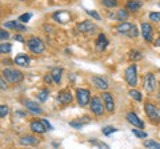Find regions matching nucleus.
Wrapping results in <instances>:
<instances>
[{
	"instance_id": "aec40b11",
	"label": "nucleus",
	"mask_w": 160,
	"mask_h": 149,
	"mask_svg": "<svg viewBox=\"0 0 160 149\" xmlns=\"http://www.w3.org/2000/svg\"><path fill=\"white\" fill-rule=\"evenodd\" d=\"M6 28H8V29H18V31H27V28L23 26V24H20L19 23V20L16 22V20H12V22H7V23H4L3 24Z\"/></svg>"
},
{
	"instance_id": "2f4dec72",
	"label": "nucleus",
	"mask_w": 160,
	"mask_h": 149,
	"mask_svg": "<svg viewBox=\"0 0 160 149\" xmlns=\"http://www.w3.org/2000/svg\"><path fill=\"white\" fill-rule=\"evenodd\" d=\"M132 133L135 136H136L138 138H146L147 137V133L146 132H143V131H140V129H132Z\"/></svg>"
},
{
	"instance_id": "dca6fc26",
	"label": "nucleus",
	"mask_w": 160,
	"mask_h": 149,
	"mask_svg": "<svg viewBox=\"0 0 160 149\" xmlns=\"http://www.w3.org/2000/svg\"><path fill=\"white\" fill-rule=\"evenodd\" d=\"M31 131L33 133H39V135H42V133H44L47 131L46 125L43 124V121H39V120H33L31 123Z\"/></svg>"
},
{
	"instance_id": "a18cd8bd",
	"label": "nucleus",
	"mask_w": 160,
	"mask_h": 149,
	"mask_svg": "<svg viewBox=\"0 0 160 149\" xmlns=\"http://www.w3.org/2000/svg\"><path fill=\"white\" fill-rule=\"evenodd\" d=\"M155 46H158V47H160V35H159V37L156 39V41H155Z\"/></svg>"
},
{
	"instance_id": "1a4fd4ad",
	"label": "nucleus",
	"mask_w": 160,
	"mask_h": 149,
	"mask_svg": "<svg viewBox=\"0 0 160 149\" xmlns=\"http://www.w3.org/2000/svg\"><path fill=\"white\" fill-rule=\"evenodd\" d=\"M144 88H146V91H148V92L155 91V88H156V79H155L153 73L149 72L144 76Z\"/></svg>"
},
{
	"instance_id": "5701e85b",
	"label": "nucleus",
	"mask_w": 160,
	"mask_h": 149,
	"mask_svg": "<svg viewBox=\"0 0 160 149\" xmlns=\"http://www.w3.org/2000/svg\"><path fill=\"white\" fill-rule=\"evenodd\" d=\"M89 123V118L88 117H82V118H76V120H72L69 121V127H73V128H82L84 124H88Z\"/></svg>"
},
{
	"instance_id": "c9c22d12",
	"label": "nucleus",
	"mask_w": 160,
	"mask_h": 149,
	"mask_svg": "<svg viewBox=\"0 0 160 149\" xmlns=\"http://www.w3.org/2000/svg\"><path fill=\"white\" fill-rule=\"evenodd\" d=\"M149 20L160 22V12H151V13H149Z\"/></svg>"
},
{
	"instance_id": "7ed1b4c3",
	"label": "nucleus",
	"mask_w": 160,
	"mask_h": 149,
	"mask_svg": "<svg viewBox=\"0 0 160 149\" xmlns=\"http://www.w3.org/2000/svg\"><path fill=\"white\" fill-rule=\"evenodd\" d=\"M126 81L129 87H136L138 85V67L136 64H131L126 69Z\"/></svg>"
},
{
	"instance_id": "f3484780",
	"label": "nucleus",
	"mask_w": 160,
	"mask_h": 149,
	"mask_svg": "<svg viewBox=\"0 0 160 149\" xmlns=\"http://www.w3.org/2000/svg\"><path fill=\"white\" fill-rule=\"evenodd\" d=\"M142 6H143L142 0H128L126 4V9H128L131 12H138L142 8Z\"/></svg>"
},
{
	"instance_id": "72a5a7b5",
	"label": "nucleus",
	"mask_w": 160,
	"mask_h": 149,
	"mask_svg": "<svg viewBox=\"0 0 160 149\" xmlns=\"http://www.w3.org/2000/svg\"><path fill=\"white\" fill-rule=\"evenodd\" d=\"M8 112H9V108L7 105H2V104H0V118L6 117L8 115Z\"/></svg>"
},
{
	"instance_id": "6e6552de",
	"label": "nucleus",
	"mask_w": 160,
	"mask_h": 149,
	"mask_svg": "<svg viewBox=\"0 0 160 149\" xmlns=\"http://www.w3.org/2000/svg\"><path fill=\"white\" fill-rule=\"evenodd\" d=\"M142 35L146 41H153V28L149 23H142Z\"/></svg>"
},
{
	"instance_id": "37998d69",
	"label": "nucleus",
	"mask_w": 160,
	"mask_h": 149,
	"mask_svg": "<svg viewBox=\"0 0 160 149\" xmlns=\"http://www.w3.org/2000/svg\"><path fill=\"white\" fill-rule=\"evenodd\" d=\"M13 39L15 40H18V41H20V43H24V37L22 36V35H15Z\"/></svg>"
},
{
	"instance_id": "4be33fe9",
	"label": "nucleus",
	"mask_w": 160,
	"mask_h": 149,
	"mask_svg": "<svg viewBox=\"0 0 160 149\" xmlns=\"http://www.w3.org/2000/svg\"><path fill=\"white\" fill-rule=\"evenodd\" d=\"M15 64L19 67H27L29 64V57L27 55H19V56L15 57Z\"/></svg>"
},
{
	"instance_id": "a878e982",
	"label": "nucleus",
	"mask_w": 160,
	"mask_h": 149,
	"mask_svg": "<svg viewBox=\"0 0 160 149\" xmlns=\"http://www.w3.org/2000/svg\"><path fill=\"white\" fill-rule=\"evenodd\" d=\"M115 17H116V20H120V22L127 20V19H128V12H127V9H119Z\"/></svg>"
},
{
	"instance_id": "9b49d317",
	"label": "nucleus",
	"mask_w": 160,
	"mask_h": 149,
	"mask_svg": "<svg viewBox=\"0 0 160 149\" xmlns=\"http://www.w3.org/2000/svg\"><path fill=\"white\" fill-rule=\"evenodd\" d=\"M95 29H96V26H95L91 20H84V22L78 24V31L79 32L89 33V32H93Z\"/></svg>"
},
{
	"instance_id": "f704fd0d",
	"label": "nucleus",
	"mask_w": 160,
	"mask_h": 149,
	"mask_svg": "<svg viewBox=\"0 0 160 149\" xmlns=\"http://www.w3.org/2000/svg\"><path fill=\"white\" fill-rule=\"evenodd\" d=\"M116 131H118L116 128H112V127H104V128H103V135L108 136V135H111V133L116 132Z\"/></svg>"
},
{
	"instance_id": "c03bdc74",
	"label": "nucleus",
	"mask_w": 160,
	"mask_h": 149,
	"mask_svg": "<svg viewBox=\"0 0 160 149\" xmlns=\"http://www.w3.org/2000/svg\"><path fill=\"white\" fill-rule=\"evenodd\" d=\"M15 116H19V117H24V116H26V113H24V112H22V111H16V112H15Z\"/></svg>"
},
{
	"instance_id": "4c0bfd02",
	"label": "nucleus",
	"mask_w": 160,
	"mask_h": 149,
	"mask_svg": "<svg viewBox=\"0 0 160 149\" xmlns=\"http://www.w3.org/2000/svg\"><path fill=\"white\" fill-rule=\"evenodd\" d=\"M89 144H92V145H98L100 148H108L107 144H104L102 141H98V140H89Z\"/></svg>"
},
{
	"instance_id": "f03ea898",
	"label": "nucleus",
	"mask_w": 160,
	"mask_h": 149,
	"mask_svg": "<svg viewBox=\"0 0 160 149\" xmlns=\"http://www.w3.org/2000/svg\"><path fill=\"white\" fill-rule=\"evenodd\" d=\"M2 73H3V77L6 79L8 83H15V84H18V83H22L23 79H24L23 73L20 72V71H18V69L6 68Z\"/></svg>"
},
{
	"instance_id": "79ce46f5",
	"label": "nucleus",
	"mask_w": 160,
	"mask_h": 149,
	"mask_svg": "<svg viewBox=\"0 0 160 149\" xmlns=\"http://www.w3.org/2000/svg\"><path fill=\"white\" fill-rule=\"evenodd\" d=\"M42 121H43L44 125H46V128H47V129H49V131H52V129H53V128H52V125L49 124V121H48V120H46V118H44V120H42Z\"/></svg>"
},
{
	"instance_id": "a19ab883",
	"label": "nucleus",
	"mask_w": 160,
	"mask_h": 149,
	"mask_svg": "<svg viewBox=\"0 0 160 149\" xmlns=\"http://www.w3.org/2000/svg\"><path fill=\"white\" fill-rule=\"evenodd\" d=\"M44 81L48 83V84H51V83L53 81V79H52V76H51V73H49V74H46V76H44Z\"/></svg>"
},
{
	"instance_id": "bb28decb",
	"label": "nucleus",
	"mask_w": 160,
	"mask_h": 149,
	"mask_svg": "<svg viewBox=\"0 0 160 149\" xmlns=\"http://www.w3.org/2000/svg\"><path fill=\"white\" fill-rule=\"evenodd\" d=\"M48 96H49V91H48V89H42V91L38 93V99H39V100L42 101V103L47 101Z\"/></svg>"
},
{
	"instance_id": "49530a36",
	"label": "nucleus",
	"mask_w": 160,
	"mask_h": 149,
	"mask_svg": "<svg viewBox=\"0 0 160 149\" xmlns=\"http://www.w3.org/2000/svg\"><path fill=\"white\" fill-rule=\"evenodd\" d=\"M158 99H159V100H160V92H159V95H158Z\"/></svg>"
},
{
	"instance_id": "c85d7f7f",
	"label": "nucleus",
	"mask_w": 160,
	"mask_h": 149,
	"mask_svg": "<svg viewBox=\"0 0 160 149\" xmlns=\"http://www.w3.org/2000/svg\"><path fill=\"white\" fill-rule=\"evenodd\" d=\"M11 51H12V46L9 43L0 44V55H2V53H9Z\"/></svg>"
},
{
	"instance_id": "f257e3e1",
	"label": "nucleus",
	"mask_w": 160,
	"mask_h": 149,
	"mask_svg": "<svg viewBox=\"0 0 160 149\" xmlns=\"http://www.w3.org/2000/svg\"><path fill=\"white\" fill-rule=\"evenodd\" d=\"M116 31H118L119 33L126 35V36H129V37H138V35H139L138 27L135 26V24L127 23V22L120 23L119 26L116 27Z\"/></svg>"
},
{
	"instance_id": "cd10ccee",
	"label": "nucleus",
	"mask_w": 160,
	"mask_h": 149,
	"mask_svg": "<svg viewBox=\"0 0 160 149\" xmlns=\"http://www.w3.org/2000/svg\"><path fill=\"white\" fill-rule=\"evenodd\" d=\"M144 147L151 148V149H160V144L153 140H147V141H144Z\"/></svg>"
},
{
	"instance_id": "b1692460",
	"label": "nucleus",
	"mask_w": 160,
	"mask_h": 149,
	"mask_svg": "<svg viewBox=\"0 0 160 149\" xmlns=\"http://www.w3.org/2000/svg\"><path fill=\"white\" fill-rule=\"evenodd\" d=\"M62 73H63V69L62 68H53L51 71V76L53 79V83L59 84L62 81Z\"/></svg>"
},
{
	"instance_id": "2eb2a0df",
	"label": "nucleus",
	"mask_w": 160,
	"mask_h": 149,
	"mask_svg": "<svg viewBox=\"0 0 160 149\" xmlns=\"http://www.w3.org/2000/svg\"><path fill=\"white\" fill-rule=\"evenodd\" d=\"M108 46V39L106 37L104 33H100L99 37H98V41H96V51L98 52H103L104 49L107 48Z\"/></svg>"
},
{
	"instance_id": "ea45409f",
	"label": "nucleus",
	"mask_w": 160,
	"mask_h": 149,
	"mask_svg": "<svg viewBox=\"0 0 160 149\" xmlns=\"http://www.w3.org/2000/svg\"><path fill=\"white\" fill-rule=\"evenodd\" d=\"M0 89H7V80L4 77H0Z\"/></svg>"
},
{
	"instance_id": "393cba45",
	"label": "nucleus",
	"mask_w": 160,
	"mask_h": 149,
	"mask_svg": "<svg viewBox=\"0 0 160 149\" xmlns=\"http://www.w3.org/2000/svg\"><path fill=\"white\" fill-rule=\"evenodd\" d=\"M128 56H129V59H131V60H133V63H135V61H138V60H142L143 55L140 53L139 51H136V49H131V51H129V53H128Z\"/></svg>"
},
{
	"instance_id": "7c9ffc66",
	"label": "nucleus",
	"mask_w": 160,
	"mask_h": 149,
	"mask_svg": "<svg viewBox=\"0 0 160 149\" xmlns=\"http://www.w3.org/2000/svg\"><path fill=\"white\" fill-rule=\"evenodd\" d=\"M129 96H131L133 100H136V101H142V93H140L139 91H135V89L129 91Z\"/></svg>"
},
{
	"instance_id": "9d476101",
	"label": "nucleus",
	"mask_w": 160,
	"mask_h": 149,
	"mask_svg": "<svg viewBox=\"0 0 160 149\" xmlns=\"http://www.w3.org/2000/svg\"><path fill=\"white\" fill-rule=\"evenodd\" d=\"M102 99H103V103H104L106 109L109 113H112L115 111V101H113L112 95L111 93H108V92H103L102 93Z\"/></svg>"
},
{
	"instance_id": "412c9836",
	"label": "nucleus",
	"mask_w": 160,
	"mask_h": 149,
	"mask_svg": "<svg viewBox=\"0 0 160 149\" xmlns=\"http://www.w3.org/2000/svg\"><path fill=\"white\" fill-rule=\"evenodd\" d=\"M26 107H27L28 111H31L32 113H35V115H40V113L43 112L42 108L38 105V103H35V101H32V100H27V101H26Z\"/></svg>"
},
{
	"instance_id": "a211bd4d",
	"label": "nucleus",
	"mask_w": 160,
	"mask_h": 149,
	"mask_svg": "<svg viewBox=\"0 0 160 149\" xmlns=\"http://www.w3.org/2000/svg\"><path fill=\"white\" fill-rule=\"evenodd\" d=\"M53 19L56 20L58 23H62V24H66L71 16H69V13L66 12V11H59V12H55L53 13Z\"/></svg>"
},
{
	"instance_id": "ddd939ff",
	"label": "nucleus",
	"mask_w": 160,
	"mask_h": 149,
	"mask_svg": "<svg viewBox=\"0 0 160 149\" xmlns=\"http://www.w3.org/2000/svg\"><path fill=\"white\" fill-rule=\"evenodd\" d=\"M127 120H128V123L131 124V125L136 127V128H139V129H144V123L140 120L136 113H133V112L128 113V115H127Z\"/></svg>"
},
{
	"instance_id": "20e7f679",
	"label": "nucleus",
	"mask_w": 160,
	"mask_h": 149,
	"mask_svg": "<svg viewBox=\"0 0 160 149\" xmlns=\"http://www.w3.org/2000/svg\"><path fill=\"white\" fill-rule=\"evenodd\" d=\"M89 107H91V111L92 113H95L96 116H103V112H104V103L102 101V99L95 96L89 100Z\"/></svg>"
},
{
	"instance_id": "39448f33",
	"label": "nucleus",
	"mask_w": 160,
	"mask_h": 149,
	"mask_svg": "<svg viewBox=\"0 0 160 149\" xmlns=\"http://www.w3.org/2000/svg\"><path fill=\"white\" fill-rule=\"evenodd\" d=\"M27 44H28V48L31 49V52L36 53V55L43 53L44 49H46V46H44V43L40 40V39H38V37H31V39H29V40L27 41Z\"/></svg>"
},
{
	"instance_id": "0eeeda50",
	"label": "nucleus",
	"mask_w": 160,
	"mask_h": 149,
	"mask_svg": "<svg viewBox=\"0 0 160 149\" xmlns=\"http://www.w3.org/2000/svg\"><path fill=\"white\" fill-rule=\"evenodd\" d=\"M76 97H78V103L80 107H86L89 104L91 100V95H89V91L86 88H79L76 91Z\"/></svg>"
},
{
	"instance_id": "c756f323",
	"label": "nucleus",
	"mask_w": 160,
	"mask_h": 149,
	"mask_svg": "<svg viewBox=\"0 0 160 149\" xmlns=\"http://www.w3.org/2000/svg\"><path fill=\"white\" fill-rule=\"evenodd\" d=\"M103 6L107 8H115L118 7V0H103Z\"/></svg>"
},
{
	"instance_id": "e433bc0d",
	"label": "nucleus",
	"mask_w": 160,
	"mask_h": 149,
	"mask_svg": "<svg viewBox=\"0 0 160 149\" xmlns=\"http://www.w3.org/2000/svg\"><path fill=\"white\" fill-rule=\"evenodd\" d=\"M86 12H87L91 17H93L95 20H102V17H100V15H99L98 12H95V11H89V9H86Z\"/></svg>"
},
{
	"instance_id": "6ab92c4d",
	"label": "nucleus",
	"mask_w": 160,
	"mask_h": 149,
	"mask_svg": "<svg viewBox=\"0 0 160 149\" xmlns=\"http://www.w3.org/2000/svg\"><path fill=\"white\" fill-rule=\"evenodd\" d=\"M92 84H93V85L96 87L98 89H100V91H106V89L108 88V83L104 80V79L98 77V76H93V77H92Z\"/></svg>"
},
{
	"instance_id": "423d86ee",
	"label": "nucleus",
	"mask_w": 160,
	"mask_h": 149,
	"mask_svg": "<svg viewBox=\"0 0 160 149\" xmlns=\"http://www.w3.org/2000/svg\"><path fill=\"white\" fill-rule=\"evenodd\" d=\"M144 111H146V115L149 117V120H152L155 123H159L160 121V113H159V109L153 105L151 103H147L144 104Z\"/></svg>"
},
{
	"instance_id": "4468645a",
	"label": "nucleus",
	"mask_w": 160,
	"mask_h": 149,
	"mask_svg": "<svg viewBox=\"0 0 160 149\" xmlns=\"http://www.w3.org/2000/svg\"><path fill=\"white\" fill-rule=\"evenodd\" d=\"M72 100H73V96L69 91H62L58 95V101L60 104H63V105H67V104L72 103Z\"/></svg>"
},
{
	"instance_id": "f8f14e48",
	"label": "nucleus",
	"mask_w": 160,
	"mask_h": 149,
	"mask_svg": "<svg viewBox=\"0 0 160 149\" xmlns=\"http://www.w3.org/2000/svg\"><path fill=\"white\" fill-rule=\"evenodd\" d=\"M20 144H22V145H27V147H36L40 144V140L35 136L27 135V136L20 137Z\"/></svg>"
},
{
	"instance_id": "de8ad7c7",
	"label": "nucleus",
	"mask_w": 160,
	"mask_h": 149,
	"mask_svg": "<svg viewBox=\"0 0 160 149\" xmlns=\"http://www.w3.org/2000/svg\"><path fill=\"white\" fill-rule=\"evenodd\" d=\"M22 2H23V0H22Z\"/></svg>"
},
{
	"instance_id": "473e14b6",
	"label": "nucleus",
	"mask_w": 160,
	"mask_h": 149,
	"mask_svg": "<svg viewBox=\"0 0 160 149\" xmlns=\"http://www.w3.org/2000/svg\"><path fill=\"white\" fill-rule=\"evenodd\" d=\"M31 17H32V15H31V13H23V15H20V16H19L18 20H19V22H22V23H28Z\"/></svg>"
},
{
	"instance_id": "58836bf2",
	"label": "nucleus",
	"mask_w": 160,
	"mask_h": 149,
	"mask_svg": "<svg viewBox=\"0 0 160 149\" xmlns=\"http://www.w3.org/2000/svg\"><path fill=\"white\" fill-rule=\"evenodd\" d=\"M8 37H9V33L7 31H4V29L0 28V41H2V40H7Z\"/></svg>"
}]
</instances>
